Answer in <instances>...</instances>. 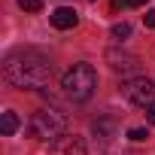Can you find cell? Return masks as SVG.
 <instances>
[{
    "instance_id": "cell-1",
    "label": "cell",
    "mask_w": 155,
    "mask_h": 155,
    "mask_svg": "<svg viewBox=\"0 0 155 155\" xmlns=\"http://www.w3.org/2000/svg\"><path fill=\"white\" fill-rule=\"evenodd\" d=\"M52 76V64L37 52H12L3 61V79L12 88H43Z\"/></svg>"
},
{
    "instance_id": "cell-2",
    "label": "cell",
    "mask_w": 155,
    "mask_h": 155,
    "mask_svg": "<svg viewBox=\"0 0 155 155\" xmlns=\"http://www.w3.org/2000/svg\"><path fill=\"white\" fill-rule=\"evenodd\" d=\"M61 88H64V94H67L70 101H76V104L88 101V97L94 94V88H97V73H94V67H91V64H73V67L64 73Z\"/></svg>"
},
{
    "instance_id": "cell-3",
    "label": "cell",
    "mask_w": 155,
    "mask_h": 155,
    "mask_svg": "<svg viewBox=\"0 0 155 155\" xmlns=\"http://www.w3.org/2000/svg\"><path fill=\"white\" fill-rule=\"evenodd\" d=\"M64 128H67V116L55 107H46V110H37L28 122V134L34 140H58L64 137Z\"/></svg>"
},
{
    "instance_id": "cell-4",
    "label": "cell",
    "mask_w": 155,
    "mask_h": 155,
    "mask_svg": "<svg viewBox=\"0 0 155 155\" xmlns=\"http://www.w3.org/2000/svg\"><path fill=\"white\" fill-rule=\"evenodd\" d=\"M122 94H125L134 107H140V110L155 107V82L146 79V76H134V79H128V82L122 85Z\"/></svg>"
},
{
    "instance_id": "cell-5",
    "label": "cell",
    "mask_w": 155,
    "mask_h": 155,
    "mask_svg": "<svg viewBox=\"0 0 155 155\" xmlns=\"http://www.w3.org/2000/svg\"><path fill=\"white\" fill-rule=\"evenodd\" d=\"M49 155H88L85 152V140L76 134H64L49 146Z\"/></svg>"
},
{
    "instance_id": "cell-6",
    "label": "cell",
    "mask_w": 155,
    "mask_h": 155,
    "mask_svg": "<svg viewBox=\"0 0 155 155\" xmlns=\"http://www.w3.org/2000/svg\"><path fill=\"white\" fill-rule=\"evenodd\" d=\"M107 64H110L116 73H137V70H140L137 55H131V52H119V49H110V52H107Z\"/></svg>"
},
{
    "instance_id": "cell-7",
    "label": "cell",
    "mask_w": 155,
    "mask_h": 155,
    "mask_svg": "<svg viewBox=\"0 0 155 155\" xmlns=\"http://www.w3.org/2000/svg\"><path fill=\"white\" fill-rule=\"evenodd\" d=\"M49 21H52L58 31H70V28H76L79 15H76V9H70V6H58L55 12H49Z\"/></svg>"
},
{
    "instance_id": "cell-8",
    "label": "cell",
    "mask_w": 155,
    "mask_h": 155,
    "mask_svg": "<svg viewBox=\"0 0 155 155\" xmlns=\"http://www.w3.org/2000/svg\"><path fill=\"white\" fill-rule=\"evenodd\" d=\"M18 131V116L12 113V110H6L3 116H0V134H3V137H12Z\"/></svg>"
},
{
    "instance_id": "cell-9",
    "label": "cell",
    "mask_w": 155,
    "mask_h": 155,
    "mask_svg": "<svg viewBox=\"0 0 155 155\" xmlns=\"http://www.w3.org/2000/svg\"><path fill=\"white\" fill-rule=\"evenodd\" d=\"M131 37V25L128 21H116L113 25V40H128Z\"/></svg>"
},
{
    "instance_id": "cell-10",
    "label": "cell",
    "mask_w": 155,
    "mask_h": 155,
    "mask_svg": "<svg viewBox=\"0 0 155 155\" xmlns=\"http://www.w3.org/2000/svg\"><path fill=\"white\" fill-rule=\"evenodd\" d=\"M128 137H131L134 143H143V140L149 137V131H146V128H131V131H128Z\"/></svg>"
},
{
    "instance_id": "cell-11",
    "label": "cell",
    "mask_w": 155,
    "mask_h": 155,
    "mask_svg": "<svg viewBox=\"0 0 155 155\" xmlns=\"http://www.w3.org/2000/svg\"><path fill=\"white\" fill-rule=\"evenodd\" d=\"M18 6H21V9H28V12H40L43 0H18Z\"/></svg>"
},
{
    "instance_id": "cell-12",
    "label": "cell",
    "mask_w": 155,
    "mask_h": 155,
    "mask_svg": "<svg viewBox=\"0 0 155 155\" xmlns=\"http://www.w3.org/2000/svg\"><path fill=\"white\" fill-rule=\"evenodd\" d=\"M143 25H146V28H155V9H149V12L143 15Z\"/></svg>"
},
{
    "instance_id": "cell-13",
    "label": "cell",
    "mask_w": 155,
    "mask_h": 155,
    "mask_svg": "<svg viewBox=\"0 0 155 155\" xmlns=\"http://www.w3.org/2000/svg\"><path fill=\"white\" fill-rule=\"evenodd\" d=\"M146 119H149V125H155V107H149V110H146Z\"/></svg>"
},
{
    "instance_id": "cell-14",
    "label": "cell",
    "mask_w": 155,
    "mask_h": 155,
    "mask_svg": "<svg viewBox=\"0 0 155 155\" xmlns=\"http://www.w3.org/2000/svg\"><path fill=\"white\" fill-rule=\"evenodd\" d=\"M125 3H128V6H146L149 0H125Z\"/></svg>"
}]
</instances>
